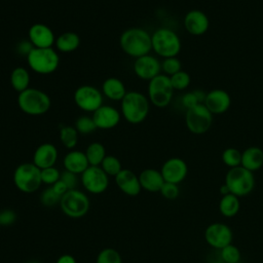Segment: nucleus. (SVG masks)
<instances>
[{
  "instance_id": "f257e3e1",
  "label": "nucleus",
  "mask_w": 263,
  "mask_h": 263,
  "mask_svg": "<svg viewBox=\"0 0 263 263\" xmlns=\"http://www.w3.org/2000/svg\"><path fill=\"white\" fill-rule=\"evenodd\" d=\"M119 44L124 53L138 59L152 50L151 34L140 27L128 28L120 35Z\"/></svg>"
},
{
  "instance_id": "f03ea898",
  "label": "nucleus",
  "mask_w": 263,
  "mask_h": 263,
  "mask_svg": "<svg viewBox=\"0 0 263 263\" xmlns=\"http://www.w3.org/2000/svg\"><path fill=\"white\" fill-rule=\"evenodd\" d=\"M149 110V99L140 91L129 90L120 101L121 116L130 124L142 123L147 118Z\"/></svg>"
},
{
  "instance_id": "7ed1b4c3",
  "label": "nucleus",
  "mask_w": 263,
  "mask_h": 263,
  "mask_svg": "<svg viewBox=\"0 0 263 263\" xmlns=\"http://www.w3.org/2000/svg\"><path fill=\"white\" fill-rule=\"evenodd\" d=\"M16 102L21 111L30 116L43 115L51 106L49 96L45 91L34 87H29L20 92Z\"/></svg>"
},
{
  "instance_id": "20e7f679",
  "label": "nucleus",
  "mask_w": 263,
  "mask_h": 263,
  "mask_svg": "<svg viewBox=\"0 0 263 263\" xmlns=\"http://www.w3.org/2000/svg\"><path fill=\"white\" fill-rule=\"evenodd\" d=\"M152 50L159 57H177L181 51V40L178 34L168 28H158L152 35Z\"/></svg>"
},
{
  "instance_id": "39448f33",
  "label": "nucleus",
  "mask_w": 263,
  "mask_h": 263,
  "mask_svg": "<svg viewBox=\"0 0 263 263\" xmlns=\"http://www.w3.org/2000/svg\"><path fill=\"white\" fill-rule=\"evenodd\" d=\"M29 68L40 75L53 73L60 65V55L53 47L36 48L34 47L27 55Z\"/></svg>"
},
{
  "instance_id": "423d86ee",
  "label": "nucleus",
  "mask_w": 263,
  "mask_h": 263,
  "mask_svg": "<svg viewBox=\"0 0 263 263\" xmlns=\"http://www.w3.org/2000/svg\"><path fill=\"white\" fill-rule=\"evenodd\" d=\"M224 184L231 194L237 197L250 194L255 188L254 173L239 165L229 168L225 176Z\"/></svg>"
},
{
  "instance_id": "0eeeda50",
  "label": "nucleus",
  "mask_w": 263,
  "mask_h": 263,
  "mask_svg": "<svg viewBox=\"0 0 263 263\" xmlns=\"http://www.w3.org/2000/svg\"><path fill=\"white\" fill-rule=\"evenodd\" d=\"M15 187L24 193H33L42 184L41 170L33 162H24L16 166L13 173Z\"/></svg>"
},
{
  "instance_id": "6e6552de",
  "label": "nucleus",
  "mask_w": 263,
  "mask_h": 263,
  "mask_svg": "<svg viewBox=\"0 0 263 263\" xmlns=\"http://www.w3.org/2000/svg\"><path fill=\"white\" fill-rule=\"evenodd\" d=\"M174 90L170 76L160 73L149 81L147 97L153 106L164 108L172 102Z\"/></svg>"
},
{
  "instance_id": "1a4fd4ad",
  "label": "nucleus",
  "mask_w": 263,
  "mask_h": 263,
  "mask_svg": "<svg viewBox=\"0 0 263 263\" xmlns=\"http://www.w3.org/2000/svg\"><path fill=\"white\" fill-rule=\"evenodd\" d=\"M60 206L66 216L75 219L81 218L89 210V199L82 191L71 189L61 197Z\"/></svg>"
},
{
  "instance_id": "9d476101",
  "label": "nucleus",
  "mask_w": 263,
  "mask_h": 263,
  "mask_svg": "<svg viewBox=\"0 0 263 263\" xmlns=\"http://www.w3.org/2000/svg\"><path fill=\"white\" fill-rule=\"evenodd\" d=\"M185 124L188 130L192 134H204L213 124V114L204 104H198L195 107L186 110Z\"/></svg>"
},
{
  "instance_id": "9b49d317",
  "label": "nucleus",
  "mask_w": 263,
  "mask_h": 263,
  "mask_svg": "<svg viewBox=\"0 0 263 263\" xmlns=\"http://www.w3.org/2000/svg\"><path fill=\"white\" fill-rule=\"evenodd\" d=\"M75 105L85 112H95L103 105L104 96L97 87L84 84L76 88L73 95Z\"/></svg>"
},
{
  "instance_id": "f8f14e48",
  "label": "nucleus",
  "mask_w": 263,
  "mask_h": 263,
  "mask_svg": "<svg viewBox=\"0 0 263 263\" xmlns=\"http://www.w3.org/2000/svg\"><path fill=\"white\" fill-rule=\"evenodd\" d=\"M81 183L88 192L100 194L107 189L109 184V176L102 170L101 166L89 165L81 174Z\"/></svg>"
},
{
  "instance_id": "ddd939ff",
  "label": "nucleus",
  "mask_w": 263,
  "mask_h": 263,
  "mask_svg": "<svg viewBox=\"0 0 263 263\" xmlns=\"http://www.w3.org/2000/svg\"><path fill=\"white\" fill-rule=\"evenodd\" d=\"M233 233L231 228L223 223L215 222L210 224L204 230V240L214 249L221 250L232 243Z\"/></svg>"
},
{
  "instance_id": "4468645a",
  "label": "nucleus",
  "mask_w": 263,
  "mask_h": 263,
  "mask_svg": "<svg viewBox=\"0 0 263 263\" xmlns=\"http://www.w3.org/2000/svg\"><path fill=\"white\" fill-rule=\"evenodd\" d=\"M164 182L179 185L185 180L188 174V166L185 160L180 157H172L165 160L160 168Z\"/></svg>"
},
{
  "instance_id": "2eb2a0df",
  "label": "nucleus",
  "mask_w": 263,
  "mask_h": 263,
  "mask_svg": "<svg viewBox=\"0 0 263 263\" xmlns=\"http://www.w3.org/2000/svg\"><path fill=\"white\" fill-rule=\"evenodd\" d=\"M133 69L140 79L150 81L152 78L160 74L161 62H159L156 57L149 53L135 59Z\"/></svg>"
},
{
  "instance_id": "dca6fc26",
  "label": "nucleus",
  "mask_w": 263,
  "mask_h": 263,
  "mask_svg": "<svg viewBox=\"0 0 263 263\" xmlns=\"http://www.w3.org/2000/svg\"><path fill=\"white\" fill-rule=\"evenodd\" d=\"M92 119L98 129H111L117 126L121 119V113L111 105H102L92 113Z\"/></svg>"
},
{
  "instance_id": "f3484780",
  "label": "nucleus",
  "mask_w": 263,
  "mask_h": 263,
  "mask_svg": "<svg viewBox=\"0 0 263 263\" xmlns=\"http://www.w3.org/2000/svg\"><path fill=\"white\" fill-rule=\"evenodd\" d=\"M29 41L36 48H48L52 47L55 42V36L53 31L42 23H36L29 28L28 31Z\"/></svg>"
},
{
  "instance_id": "a211bd4d",
  "label": "nucleus",
  "mask_w": 263,
  "mask_h": 263,
  "mask_svg": "<svg viewBox=\"0 0 263 263\" xmlns=\"http://www.w3.org/2000/svg\"><path fill=\"white\" fill-rule=\"evenodd\" d=\"M185 30L194 36L204 34L210 27V21L208 15L198 9L189 10L184 16Z\"/></svg>"
},
{
  "instance_id": "6ab92c4d",
  "label": "nucleus",
  "mask_w": 263,
  "mask_h": 263,
  "mask_svg": "<svg viewBox=\"0 0 263 263\" xmlns=\"http://www.w3.org/2000/svg\"><path fill=\"white\" fill-rule=\"evenodd\" d=\"M203 104L212 114H223L229 109L231 98L226 90L216 88L206 92Z\"/></svg>"
},
{
  "instance_id": "aec40b11",
  "label": "nucleus",
  "mask_w": 263,
  "mask_h": 263,
  "mask_svg": "<svg viewBox=\"0 0 263 263\" xmlns=\"http://www.w3.org/2000/svg\"><path fill=\"white\" fill-rule=\"evenodd\" d=\"M58 155V149L53 144L42 143L34 151L32 162L40 170L54 166Z\"/></svg>"
},
{
  "instance_id": "412c9836",
  "label": "nucleus",
  "mask_w": 263,
  "mask_h": 263,
  "mask_svg": "<svg viewBox=\"0 0 263 263\" xmlns=\"http://www.w3.org/2000/svg\"><path fill=\"white\" fill-rule=\"evenodd\" d=\"M114 178L117 187L123 193L129 196H136L140 193L142 187L139 181V176H137L133 171L122 168Z\"/></svg>"
},
{
  "instance_id": "4be33fe9",
  "label": "nucleus",
  "mask_w": 263,
  "mask_h": 263,
  "mask_svg": "<svg viewBox=\"0 0 263 263\" xmlns=\"http://www.w3.org/2000/svg\"><path fill=\"white\" fill-rule=\"evenodd\" d=\"M63 164L66 171L76 175H81L89 166L85 153L80 150H71L68 152L63 159Z\"/></svg>"
},
{
  "instance_id": "5701e85b",
  "label": "nucleus",
  "mask_w": 263,
  "mask_h": 263,
  "mask_svg": "<svg viewBox=\"0 0 263 263\" xmlns=\"http://www.w3.org/2000/svg\"><path fill=\"white\" fill-rule=\"evenodd\" d=\"M139 181L142 189H145L148 192H159L164 183L160 171L155 168H146L142 171L139 175Z\"/></svg>"
},
{
  "instance_id": "b1692460",
  "label": "nucleus",
  "mask_w": 263,
  "mask_h": 263,
  "mask_svg": "<svg viewBox=\"0 0 263 263\" xmlns=\"http://www.w3.org/2000/svg\"><path fill=\"white\" fill-rule=\"evenodd\" d=\"M102 93L111 101H121L125 96L126 88L124 83L117 77H109L102 83Z\"/></svg>"
},
{
  "instance_id": "393cba45",
  "label": "nucleus",
  "mask_w": 263,
  "mask_h": 263,
  "mask_svg": "<svg viewBox=\"0 0 263 263\" xmlns=\"http://www.w3.org/2000/svg\"><path fill=\"white\" fill-rule=\"evenodd\" d=\"M241 166L254 173L263 166V150L251 146L241 152Z\"/></svg>"
},
{
  "instance_id": "a878e982",
  "label": "nucleus",
  "mask_w": 263,
  "mask_h": 263,
  "mask_svg": "<svg viewBox=\"0 0 263 263\" xmlns=\"http://www.w3.org/2000/svg\"><path fill=\"white\" fill-rule=\"evenodd\" d=\"M55 48L61 52H72L80 45V37L75 32H64L55 38Z\"/></svg>"
},
{
  "instance_id": "bb28decb",
  "label": "nucleus",
  "mask_w": 263,
  "mask_h": 263,
  "mask_svg": "<svg viewBox=\"0 0 263 263\" xmlns=\"http://www.w3.org/2000/svg\"><path fill=\"white\" fill-rule=\"evenodd\" d=\"M30 81L31 76L29 70L25 67H16L10 73V84L18 93L30 87Z\"/></svg>"
},
{
  "instance_id": "cd10ccee",
  "label": "nucleus",
  "mask_w": 263,
  "mask_h": 263,
  "mask_svg": "<svg viewBox=\"0 0 263 263\" xmlns=\"http://www.w3.org/2000/svg\"><path fill=\"white\" fill-rule=\"evenodd\" d=\"M240 209L239 197L234 194L228 193L223 195L219 201V212L226 218H232L236 216Z\"/></svg>"
},
{
  "instance_id": "c85d7f7f",
  "label": "nucleus",
  "mask_w": 263,
  "mask_h": 263,
  "mask_svg": "<svg viewBox=\"0 0 263 263\" xmlns=\"http://www.w3.org/2000/svg\"><path fill=\"white\" fill-rule=\"evenodd\" d=\"M84 153L86 155L89 165L100 166L102 161L106 157V149H105L104 145L100 142L90 143L86 147V150L84 151Z\"/></svg>"
},
{
  "instance_id": "c756f323",
  "label": "nucleus",
  "mask_w": 263,
  "mask_h": 263,
  "mask_svg": "<svg viewBox=\"0 0 263 263\" xmlns=\"http://www.w3.org/2000/svg\"><path fill=\"white\" fill-rule=\"evenodd\" d=\"M78 132L74 126L64 125L60 129V141L67 149H73L78 143Z\"/></svg>"
},
{
  "instance_id": "7c9ffc66",
  "label": "nucleus",
  "mask_w": 263,
  "mask_h": 263,
  "mask_svg": "<svg viewBox=\"0 0 263 263\" xmlns=\"http://www.w3.org/2000/svg\"><path fill=\"white\" fill-rule=\"evenodd\" d=\"M206 93L201 89H194L183 95L181 101L186 110L195 107L198 104H203Z\"/></svg>"
},
{
  "instance_id": "2f4dec72",
  "label": "nucleus",
  "mask_w": 263,
  "mask_h": 263,
  "mask_svg": "<svg viewBox=\"0 0 263 263\" xmlns=\"http://www.w3.org/2000/svg\"><path fill=\"white\" fill-rule=\"evenodd\" d=\"M222 161L229 168L239 166L241 164V152L233 147L226 148L222 152Z\"/></svg>"
},
{
  "instance_id": "473e14b6",
  "label": "nucleus",
  "mask_w": 263,
  "mask_h": 263,
  "mask_svg": "<svg viewBox=\"0 0 263 263\" xmlns=\"http://www.w3.org/2000/svg\"><path fill=\"white\" fill-rule=\"evenodd\" d=\"M100 166L109 177H115L122 170L120 160L113 155H106Z\"/></svg>"
},
{
  "instance_id": "72a5a7b5",
  "label": "nucleus",
  "mask_w": 263,
  "mask_h": 263,
  "mask_svg": "<svg viewBox=\"0 0 263 263\" xmlns=\"http://www.w3.org/2000/svg\"><path fill=\"white\" fill-rule=\"evenodd\" d=\"M74 127L76 128L78 134H81V135H89L93 133L96 129H98L92 117L86 116V115H82L78 117L75 120Z\"/></svg>"
},
{
  "instance_id": "f704fd0d",
  "label": "nucleus",
  "mask_w": 263,
  "mask_h": 263,
  "mask_svg": "<svg viewBox=\"0 0 263 263\" xmlns=\"http://www.w3.org/2000/svg\"><path fill=\"white\" fill-rule=\"evenodd\" d=\"M170 79H171V83L173 85V88L177 89V90L186 89L190 85V82H191L190 75L187 72L183 71V70H181L178 73L170 76Z\"/></svg>"
},
{
  "instance_id": "c9c22d12",
  "label": "nucleus",
  "mask_w": 263,
  "mask_h": 263,
  "mask_svg": "<svg viewBox=\"0 0 263 263\" xmlns=\"http://www.w3.org/2000/svg\"><path fill=\"white\" fill-rule=\"evenodd\" d=\"M182 70V63L177 57L165 58L161 62V71L167 76H172Z\"/></svg>"
},
{
  "instance_id": "e433bc0d",
  "label": "nucleus",
  "mask_w": 263,
  "mask_h": 263,
  "mask_svg": "<svg viewBox=\"0 0 263 263\" xmlns=\"http://www.w3.org/2000/svg\"><path fill=\"white\" fill-rule=\"evenodd\" d=\"M221 251V258L222 261L225 263H238L240 260V251L237 247H235L234 245L230 243L226 247H224L223 249L220 250Z\"/></svg>"
},
{
  "instance_id": "4c0bfd02",
  "label": "nucleus",
  "mask_w": 263,
  "mask_h": 263,
  "mask_svg": "<svg viewBox=\"0 0 263 263\" xmlns=\"http://www.w3.org/2000/svg\"><path fill=\"white\" fill-rule=\"evenodd\" d=\"M96 263H122V260L120 254L116 250L106 248L99 253Z\"/></svg>"
},
{
  "instance_id": "58836bf2",
  "label": "nucleus",
  "mask_w": 263,
  "mask_h": 263,
  "mask_svg": "<svg viewBox=\"0 0 263 263\" xmlns=\"http://www.w3.org/2000/svg\"><path fill=\"white\" fill-rule=\"evenodd\" d=\"M60 178H61V173L54 166L41 170V180H42V183L44 184L53 185L57 181L60 180Z\"/></svg>"
},
{
  "instance_id": "ea45409f",
  "label": "nucleus",
  "mask_w": 263,
  "mask_h": 263,
  "mask_svg": "<svg viewBox=\"0 0 263 263\" xmlns=\"http://www.w3.org/2000/svg\"><path fill=\"white\" fill-rule=\"evenodd\" d=\"M40 199L43 205L52 206V205H55L57 203H60L61 196L54 192L52 187H48L46 190L42 192Z\"/></svg>"
},
{
  "instance_id": "a19ab883",
  "label": "nucleus",
  "mask_w": 263,
  "mask_h": 263,
  "mask_svg": "<svg viewBox=\"0 0 263 263\" xmlns=\"http://www.w3.org/2000/svg\"><path fill=\"white\" fill-rule=\"evenodd\" d=\"M159 192L161 193V195L164 198L170 199V200L176 199L180 194V190H179L178 185L174 184V183H170V182H164Z\"/></svg>"
},
{
  "instance_id": "79ce46f5",
  "label": "nucleus",
  "mask_w": 263,
  "mask_h": 263,
  "mask_svg": "<svg viewBox=\"0 0 263 263\" xmlns=\"http://www.w3.org/2000/svg\"><path fill=\"white\" fill-rule=\"evenodd\" d=\"M60 179L67 185L69 190L76 189V186L78 184V179H77L76 174L65 170L63 173H61V178Z\"/></svg>"
},
{
  "instance_id": "37998d69",
  "label": "nucleus",
  "mask_w": 263,
  "mask_h": 263,
  "mask_svg": "<svg viewBox=\"0 0 263 263\" xmlns=\"http://www.w3.org/2000/svg\"><path fill=\"white\" fill-rule=\"evenodd\" d=\"M15 213L11 210H4L0 212V225L9 226L15 221Z\"/></svg>"
},
{
  "instance_id": "c03bdc74",
  "label": "nucleus",
  "mask_w": 263,
  "mask_h": 263,
  "mask_svg": "<svg viewBox=\"0 0 263 263\" xmlns=\"http://www.w3.org/2000/svg\"><path fill=\"white\" fill-rule=\"evenodd\" d=\"M33 48H34V46L32 45V43L29 40H23L20 43H17V45H16L17 52L23 55H26V58Z\"/></svg>"
},
{
  "instance_id": "a18cd8bd",
  "label": "nucleus",
  "mask_w": 263,
  "mask_h": 263,
  "mask_svg": "<svg viewBox=\"0 0 263 263\" xmlns=\"http://www.w3.org/2000/svg\"><path fill=\"white\" fill-rule=\"evenodd\" d=\"M51 187H52V189L54 190V192L58 194V195H60L61 197L69 190V188L67 187V185L60 179L59 181H57L53 185H51Z\"/></svg>"
},
{
  "instance_id": "49530a36",
  "label": "nucleus",
  "mask_w": 263,
  "mask_h": 263,
  "mask_svg": "<svg viewBox=\"0 0 263 263\" xmlns=\"http://www.w3.org/2000/svg\"><path fill=\"white\" fill-rule=\"evenodd\" d=\"M57 263H76V260L73 256H71L69 254H65V255H62L57 260Z\"/></svg>"
},
{
  "instance_id": "de8ad7c7",
  "label": "nucleus",
  "mask_w": 263,
  "mask_h": 263,
  "mask_svg": "<svg viewBox=\"0 0 263 263\" xmlns=\"http://www.w3.org/2000/svg\"><path fill=\"white\" fill-rule=\"evenodd\" d=\"M220 193L222 194V196H223V195H226V194H228V193H230L229 190H228V187H227L225 184H223V185L220 187Z\"/></svg>"
},
{
  "instance_id": "09e8293b",
  "label": "nucleus",
  "mask_w": 263,
  "mask_h": 263,
  "mask_svg": "<svg viewBox=\"0 0 263 263\" xmlns=\"http://www.w3.org/2000/svg\"><path fill=\"white\" fill-rule=\"evenodd\" d=\"M28 263H38V262H36V261H31V262H28Z\"/></svg>"
},
{
  "instance_id": "8fccbe9b",
  "label": "nucleus",
  "mask_w": 263,
  "mask_h": 263,
  "mask_svg": "<svg viewBox=\"0 0 263 263\" xmlns=\"http://www.w3.org/2000/svg\"><path fill=\"white\" fill-rule=\"evenodd\" d=\"M223 263H225V262H223Z\"/></svg>"
}]
</instances>
